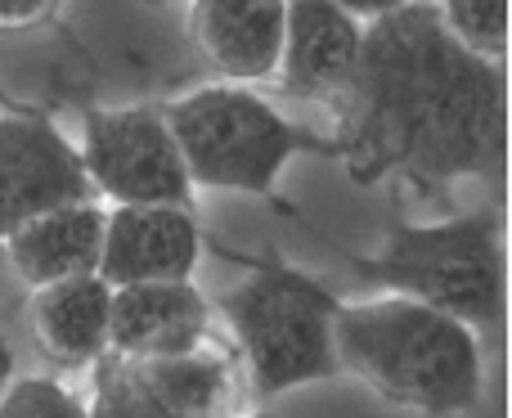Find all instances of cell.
I'll list each match as a JSON object with an SVG mask.
<instances>
[{
    "label": "cell",
    "instance_id": "cell-6",
    "mask_svg": "<svg viewBox=\"0 0 512 418\" xmlns=\"http://www.w3.org/2000/svg\"><path fill=\"white\" fill-rule=\"evenodd\" d=\"M81 167L90 185L113 203H189L194 180L185 171L171 126L158 108H99L86 117Z\"/></svg>",
    "mask_w": 512,
    "mask_h": 418
},
{
    "label": "cell",
    "instance_id": "cell-9",
    "mask_svg": "<svg viewBox=\"0 0 512 418\" xmlns=\"http://www.w3.org/2000/svg\"><path fill=\"white\" fill-rule=\"evenodd\" d=\"M360 18L333 0H283L279 86L297 99H333L346 90L360 59Z\"/></svg>",
    "mask_w": 512,
    "mask_h": 418
},
{
    "label": "cell",
    "instance_id": "cell-15",
    "mask_svg": "<svg viewBox=\"0 0 512 418\" xmlns=\"http://www.w3.org/2000/svg\"><path fill=\"white\" fill-rule=\"evenodd\" d=\"M512 0H436L441 27L481 59H504L508 54V18Z\"/></svg>",
    "mask_w": 512,
    "mask_h": 418
},
{
    "label": "cell",
    "instance_id": "cell-16",
    "mask_svg": "<svg viewBox=\"0 0 512 418\" xmlns=\"http://www.w3.org/2000/svg\"><path fill=\"white\" fill-rule=\"evenodd\" d=\"M0 418H90V414L54 378H18L0 396Z\"/></svg>",
    "mask_w": 512,
    "mask_h": 418
},
{
    "label": "cell",
    "instance_id": "cell-19",
    "mask_svg": "<svg viewBox=\"0 0 512 418\" xmlns=\"http://www.w3.org/2000/svg\"><path fill=\"white\" fill-rule=\"evenodd\" d=\"M14 383V351H9V342H0V387Z\"/></svg>",
    "mask_w": 512,
    "mask_h": 418
},
{
    "label": "cell",
    "instance_id": "cell-3",
    "mask_svg": "<svg viewBox=\"0 0 512 418\" xmlns=\"http://www.w3.org/2000/svg\"><path fill=\"white\" fill-rule=\"evenodd\" d=\"M158 113L167 117L189 180L203 189L270 194L288 158L306 149V135L243 81L198 86L167 99Z\"/></svg>",
    "mask_w": 512,
    "mask_h": 418
},
{
    "label": "cell",
    "instance_id": "cell-11",
    "mask_svg": "<svg viewBox=\"0 0 512 418\" xmlns=\"http://www.w3.org/2000/svg\"><path fill=\"white\" fill-rule=\"evenodd\" d=\"M189 36L221 77L265 81L279 68L283 0H189Z\"/></svg>",
    "mask_w": 512,
    "mask_h": 418
},
{
    "label": "cell",
    "instance_id": "cell-4",
    "mask_svg": "<svg viewBox=\"0 0 512 418\" xmlns=\"http://www.w3.org/2000/svg\"><path fill=\"white\" fill-rule=\"evenodd\" d=\"M337 302L342 297L288 266H256L252 279L225 293V320L243 347L256 396L342 374L333 347Z\"/></svg>",
    "mask_w": 512,
    "mask_h": 418
},
{
    "label": "cell",
    "instance_id": "cell-18",
    "mask_svg": "<svg viewBox=\"0 0 512 418\" xmlns=\"http://www.w3.org/2000/svg\"><path fill=\"white\" fill-rule=\"evenodd\" d=\"M333 5H342L346 14L360 18V23H373V18H382V14H396L409 0H333Z\"/></svg>",
    "mask_w": 512,
    "mask_h": 418
},
{
    "label": "cell",
    "instance_id": "cell-20",
    "mask_svg": "<svg viewBox=\"0 0 512 418\" xmlns=\"http://www.w3.org/2000/svg\"><path fill=\"white\" fill-rule=\"evenodd\" d=\"M212 418H221V414H212ZM234 418H265V414H234Z\"/></svg>",
    "mask_w": 512,
    "mask_h": 418
},
{
    "label": "cell",
    "instance_id": "cell-13",
    "mask_svg": "<svg viewBox=\"0 0 512 418\" xmlns=\"http://www.w3.org/2000/svg\"><path fill=\"white\" fill-rule=\"evenodd\" d=\"M113 284L104 275H72L41 284L32 297V338L54 365H95L108 351Z\"/></svg>",
    "mask_w": 512,
    "mask_h": 418
},
{
    "label": "cell",
    "instance_id": "cell-7",
    "mask_svg": "<svg viewBox=\"0 0 512 418\" xmlns=\"http://www.w3.org/2000/svg\"><path fill=\"white\" fill-rule=\"evenodd\" d=\"M81 153L54 122L32 113H0V239L32 216L90 198Z\"/></svg>",
    "mask_w": 512,
    "mask_h": 418
},
{
    "label": "cell",
    "instance_id": "cell-14",
    "mask_svg": "<svg viewBox=\"0 0 512 418\" xmlns=\"http://www.w3.org/2000/svg\"><path fill=\"white\" fill-rule=\"evenodd\" d=\"M86 414L90 418H176L149 392V383L135 374L131 356H122V351H104L95 360Z\"/></svg>",
    "mask_w": 512,
    "mask_h": 418
},
{
    "label": "cell",
    "instance_id": "cell-17",
    "mask_svg": "<svg viewBox=\"0 0 512 418\" xmlns=\"http://www.w3.org/2000/svg\"><path fill=\"white\" fill-rule=\"evenodd\" d=\"M59 0H0V27H27L41 23Z\"/></svg>",
    "mask_w": 512,
    "mask_h": 418
},
{
    "label": "cell",
    "instance_id": "cell-8",
    "mask_svg": "<svg viewBox=\"0 0 512 418\" xmlns=\"http://www.w3.org/2000/svg\"><path fill=\"white\" fill-rule=\"evenodd\" d=\"M203 257V234L180 203H117L104 216L99 275L113 288L189 279Z\"/></svg>",
    "mask_w": 512,
    "mask_h": 418
},
{
    "label": "cell",
    "instance_id": "cell-12",
    "mask_svg": "<svg viewBox=\"0 0 512 418\" xmlns=\"http://www.w3.org/2000/svg\"><path fill=\"white\" fill-rule=\"evenodd\" d=\"M104 216L108 212L95 198L63 203L32 216V221L18 225L5 239L9 266L32 288L54 284V279H72V275H95L99 248H104Z\"/></svg>",
    "mask_w": 512,
    "mask_h": 418
},
{
    "label": "cell",
    "instance_id": "cell-2",
    "mask_svg": "<svg viewBox=\"0 0 512 418\" xmlns=\"http://www.w3.org/2000/svg\"><path fill=\"white\" fill-rule=\"evenodd\" d=\"M333 347L342 374L400 410L454 418L481 405L486 365L477 329L441 306L405 293L337 302Z\"/></svg>",
    "mask_w": 512,
    "mask_h": 418
},
{
    "label": "cell",
    "instance_id": "cell-1",
    "mask_svg": "<svg viewBox=\"0 0 512 418\" xmlns=\"http://www.w3.org/2000/svg\"><path fill=\"white\" fill-rule=\"evenodd\" d=\"M342 158L360 185H450L490 176L508 149L504 59L463 50L432 0H409L364 27L342 90Z\"/></svg>",
    "mask_w": 512,
    "mask_h": 418
},
{
    "label": "cell",
    "instance_id": "cell-10",
    "mask_svg": "<svg viewBox=\"0 0 512 418\" xmlns=\"http://www.w3.org/2000/svg\"><path fill=\"white\" fill-rule=\"evenodd\" d=\"M207 297L189 279H153V284L113 288L108 311V351L122 356H176L207 342Z\"/></svg>",
    "mask_w": 512,
    "mask_h": 418
},
{
    "label": "cell",
    "instance_id": "cell-5",
    "mask_svg": "<svg viewBox=\"0 0 512 418\" xmlns=\"http://www.w3.org/2000/svg\"><path fill=\"white\" fill-rule=\"evenodd\" d=\"M369 279L459 315L472 329L504 315V243L490 212L436 225H396L378 261H355Z\"/></svg>",
    "mask_w": 512,
    "mask_h": 418
},
{
    "label": "cell",
    "instance_id": "cell-21",
    "mask_svg": "<svg viewBox=\"0 0 512 418\" xmlns=\"http://www.w3.org/2000/svg\"><path fill=\"white\" fill-rule=\"evenodd\" d=\"M149 5H176V0H149Z\"/></svg>",
    "mask_w": 512,
    "mask_h": 418
}]
</instances>
